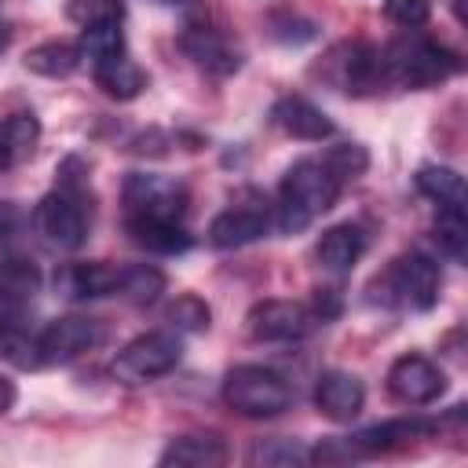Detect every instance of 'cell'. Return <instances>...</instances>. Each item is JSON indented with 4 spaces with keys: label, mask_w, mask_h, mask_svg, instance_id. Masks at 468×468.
I'll return each mask as SVG.
<instances>
[{
    "label": "cell",
    "mask_w": 468,
    "mask_h": 468,
    "mask_svg": "<svg viewBox=\"0 0 468 468\" xmlns=\"http://www.w3.org/2000/svg\"><path fill=\"white\" fill-rule=\"evenodd\" d=\"M344 183L333 176V168L322 157H300L289 165V172L278 183V205H274V223L282 234H300L307 230L322 212H329L340 197Z\"/></svg>",
    "instance_id": "6da1fadb"
},
{
    "label": "cell",
    "mask_w": 468,
    "mask_h": 468,
    "mask_svg": "<svg viewBox=\"0 0 468 468\" xmlns=\"http://www.w3.org/2000/svg\"><path fill=\"white\" fill-rule=\"evenodd\" d=\"M73 161H77V157H69V161L58 168V186H55L51 194H44L40 205L33 208V227H37V234H40L48 245L62 249V252H73V249L84 245V238H88V219H91V208L84 205L88 183H84L80 176H73Z\"/></svg>",
    "instance_id": "7a4b0ae2"
},
{
    "label": "cell",
    "mask_w": 468,
    "mask_h": 468,
    "mask_svg": "<svg viewBox=\"0 0 468 468\" xmlns=\"http://www.w3.org/2000/svg\"><path fill=\"white\" fill-rule=\"evenodd\" d=\"M80 55L91 62L95 84H99L110 99L128 102V99H135V95L146 88L143 66H139V62L128 55V48H124L121 22L84 29V37H80Z\"/></svg>",
    "instance_id": "3957f363"
},
{
    "label": "cell",
    "mask_w": 468,
    "mask_h": 468,
    "mask_svg": "<svg viewBox=\"0 0 468 468\" xmlns=\"http://www.w3.org/2000/svg\"><path fill=\"white\" fill-rule=\"evenodd\" d=\"M380 58H384L388 84H402V88H431V84L450 80L461 69V58L450 48H442L413 29H410V37L391 40L380 51Z\"/></svg>",
    "instance_id": "277c9868"
},
{
    "label": "cell",
    "mask_w": 468,
    "mask_h": 468,
    "mask_svg": "<svg viewBox=\"0 0 468 468\" xmlns=\"http://www.w3.org/2000/svg\"><path fill=\"white\" fill-rule=\"evenodd\" d=\"M223 402L238 417H278L292 406V388L282 373L267 366H234L223 380Z\"/></svg>",
    "instance_id": "5b68a950"
},
{
    "label": "cell",
    "mask_w": 468,
    "mask_h": 468,
    "mask_svg": "<svg viewBox=\"0 0 468 468\" xmlns=\"http://www.w3.org/2000/svg\"><path fill=\"white\" fill-rule=\"evenodd\" d=\"M179 336L168 333V329H154V333H143L135 340H128L117 358L110 362V373L121 380V384H150L165 373H172L179 366Z\"/></svg>",
    "instance_id": "8992f818"
},
{
    "label": "cell",
    "mask_w": 468,
    "mask_h": 468,
    "mask_svg": "<svg viewBox=\"0 0 468 468\" xmlns=\"http://www.w3.org/2000/svg\"><path fill=\"white\" fill-rule=\"evenodd\" d=\"M439 263L424 252H402L399 260H391V267L380 278L384 300L410 307V311H431L439 300Z\"/></svg>",
    "instance_id": "52a82bcc"
},
{
    "label": "cell",
    "mask_w": 468,
    "mask_h": 468,
    "mask_svg": "<svg viewBox=\"0 0 468 468\" xmlns=\"http://www.w3.org/2000/svg\"><path fill=\"white\" fill-rule=\"evenodd\" d=\"M186 186L172 176L157 172H132L124 179V212L128 219H165V223H183L186 216Z\"/></svg>",
    "instance_id": "ba28073f"
},
{
    "label": "cell",
    "mask_w": 468,
    "mask_h": 468,
    "mask_svg": "<svg viewBox=\"0 0 468 468\" xmlns=\"http://www.w3.org/2000/svg\"><path fill=\"white\" fill-rule=\"evenodd\" d=\"M249 336L252 340H267V344H292L303 340L322 318L296 300H263L249 311Z\"/></svg>",
    "instance_id": "9c48e42d"
},
{
    "label": "cell",
    "mask_w": 468,
    "mask_h": 468,
    "mask_svg": "<svg viewBox=\"0 0 468 468\" xmlns=\"http://www.w3.org/2000/svg\"><path fill=\"white\" fill-rule=\"evenodd\" d=\"M388 391L406 406H428L446 391V373L424 355H399L388 369Z\"/></svg>",
    "instance_id": "30bf717a"
},
{
    "label": "cell",
    "mask_w": 468,
    "mask_h": 468,
    "mask_svg": "<svg viewBox=\"0 0 468 468\" xmlns=\"http://www.w3.org/2000/svg\"><path fill=\"white\" fill-rule=\"evenodd\" d=\"M271 227V208L260 194H245V201L223 208L212 223H208V241L216 249H241L256 238H263Z\"/></svg>",
    "instance_id": "8fae6325"
},
{
    "label": "cell",
    "mask_w": 468,
    "mask_h": 468,
    "mask_svg": "<svg viewBox=\"0 0 468 468\" xmlns=\"http://www.w3.org/2000/svg\"><path fill=\"white\" fill-rule=\"evenodd\" d=\"M102 336L95 318H80V314H62L55 322H48L37 333V351H40V366H58L69 362L77 355H84L88 347H95Z\"/></svg>",
    "instance_id": "7c38bea8"
},
{
    "label": "cell",
    "mask_w": 468,
    "mask_h": 468,
    "mask_svg": "<svg viewBox=\"0 0 468 468\" xmlns=\"http://www.w3.org/2000/svg\"><path fill=\"white\" fill-rule=\"evenodd\" d=\"M179 48L197 69H205L212 77H230L241 66V51L230 44V37L208 22H190L179 33Z\"/></svg>",
    "instance_id": "4fadbf2b"
},
{
    "label": "cell",
    "mask_w": 468,
    "mask_h": 468,
    "mask_svg": "<svg viewBox=\"0 0 468 468\" xmlns=\"http://www.w3.org/2000/svg\"><path fill=\"white\" fill-rule=\"evenodd\" d=\"M314 406L329 417V420H355L366 406V388L355 373L344 369H325L314 384Z\"/></svg>",
    "instance_id": "5bb4252c"
},
{
    "label": "cell",
    "mask_w": 468,
    "mask_h": 468,
    "mask_svg": "<svg viewBox=\"0 0 468 468\" xmlns=\"http://www.w3.org/2000/svg\"><path fill=\"white\" fill-rule=\"evenodd\" d=\"M271 121L292 135V139H303V143H322L333 135V121L303 95H282L274 106H271Z\"/></svg>",
    "instance_id": "9a60e30c"
},
{
    "label": "cell",
    "mask_w": 468,
    "mask_h": 468,
    "mask_svg": "<svg viewBox=\"0 0 468 468\" xmlns=\"http://www.w3.org/2000/svg\"><path fill=\"white\" fill-rule=\"evenodd\" d=\"M366 249H369V234L358 223H336L318 238L314 260H318V267H325L333 274H344L366 256Z\"/></svg>",
    "instance_id": "2e32d148"
},
{
    "label": "cell",
    "mask_w": 468,
    "mask_h": 468,
    "mask_svg": "<svg viewBox=\"0 0 468 468\" xmlns=\"http://www.w3.org/2000/svg\"><path fill=\"white\" fill-rule=\"evenodd\" d=\"M121 267L110 263H73L58 274V289L69 300H95V296H117Z\"/></svg>",
    "instance_id": "e0dca14e"
},
{
    "label": "cell",
    "mask_w": 468,
    "mask_h": 468,
    "mask_svg": "<svg viewBox=\"0 0 468 468\" xmlns=\"http://www.w3.org/2000/svg\"><path fill=\"white\" fill-rule=\"evenodd\" d=\"M417 190L424 197H431L439 205V212H461L464 216V205H468V190H464V176L457 168H446V165H424L417 168L413 176Z\"/></svg>",
    "instance_id": "ac0fdd59"
},
{
    "label": "cell",
    "mask_w": 468,
    "mask_h": 468,
    "mask_svg": "<svg viewBox=\"0 0 468 468\" xmlns=\"http://www.w3.org/2000/svg\"><path fill=\"white\" fill-rule=\"evenodd\" d=\"M157 464H176V468H219V464H227V446H223V439H216V435H179V439H172V442L161 450Z\"/></svg>",
    "instance_id": "d6986e66"
},
{
    "label": "cell",
    "mask_w": 468,
    "mask_h": 468,
    "mask_svg": "<svg viewBox=\"0 0 468 468\" xmlns=\"http://www.w3.org/2000/svg\"><path fill=\"white\" fill-rule=\"evenodd\" d=\"M40 143V121L33 113H11L0 121V172L26 161Z\"/></svg>",
    "instance_id": "ffe728a7"
},
{
    "label": "cell",
    "mask_w": 468,
    "mask_h": 468,
    "mask_svg": "<svg viewBox=\"0 0 468 468\" xmlns=\"http://www.w3.org/2000/svg\"><path fill=\"white\" fill-rule=\"evenodd\" d=\"M128 234L139 249L146 252H186L190 249V234L183 230V223H165V219H128Z\"/></svg>",
    "instance_id": "44dd1931"
},
{
    "label": "cell",
    "mask_w": 468,
    "mask_h": 468,
    "mask_svg": "<svg viewBox=\"0 0 468 468\" xmlns=\"http://www.w3.org/2000/svg\"><path fill=\"white\" fill-rule=\"evenodd\" d=\"M80 44H69V40H44L37 48L26 51V69L40 73V77H69L77 66H80Z\"/></svg>",
    "instance_id": "7402d4cb"
},
{
    "label": "cell",
    "mask_w": 468,
    "mask_h": 468,
    "mask_svg": "<svg viewBox=\"0 0 468 468\" xmlns=\"http://www.w3.org/2000/svg\"><path fill=\"white\" fill-rule=\"evenodd\" d=\"M165 292V274L150 263H135V267H121V285L117 296H124L128 303H154Z\"/></svg>",
    "instance_id": "603a6c76"
},
{
    "label": "cell",
    "mask_w": 468,
    "mask_h": 468,
    "mask_svg": "<svg viewBox=\"0 0 468 468\" xmlns=\"http://www.w3.org/2000/svg\"><path fill=\"white\" fill-rule=\"evenodd\" d=\"M0 358L18 366V369H37L40 366V351H37V336H29L26 329H18L15 322L0 325Z\"/></svg>",
    "instance_id": "cb8c5ba5"
},
{
    "label": "cell",
    "mask_w": 468,
    "mask_h": 468,
    "mask_svg": "<svg viewBox=\"0 0 468 468\" xmlns=\"http://www.w3.org/2000/svg\"><path fill=\"white\" fill-rule=\"evenodd\" d=\"M66 15H69L80 29L110 26V22H121V18H124V0H69Z\"/></svg>",
    "instance_id": "d4e9b609"
},
{
    "label": "cell",
    "mask_w": 468,
    "mask_h": 468,
    "mask_svg": "<svg viewBox=\"0 0 468 468\" xmlns=\"http://www.w3.org/2000/svg\"><path fill=\"white\" fill-rule=\"evenodd\" d=\"M322 161L333 168V176H336L340 183H351V179H358V176L369 168V154H366V146H358V143L329 146V150L322 154Z\"/></svg>",
    "instance_id": "484cf974"
},
{
    "label": "cell",
    "mask_w": 468,
    "mask_h": 468,
    "mask_svg": "<svg viewBox=\"0 0 468 468\" xmlns=\"http://www.w3.org/2000/svg\"><path fill=\"white\" fill-rule=\"evenodd\" d=\"M208 318H212V311H208V303L201 300V296H179L172 307H168V322H172V329H179V333H201V329H208Z\"/></svg>",
    "instance_id": "4316f807"
},
{
    "label": "cell",
    "mask_w": 468,
    "mask_h": 468,
    "mask_svg": "<svg viewBox=\"0 0 468 468\" xmlns=\"http://www.w3.org/2000/svg\"><path fill=\"white\" fill-rule=\"evenodd\" d=\"M464 230H468V227H464V216H461V212H439L435 238H439V245H442L453 260H464V241H468Z\"/></svg>",
    "instance_id": "83f0119b"
},
{
    "label": "cell",
    "mask_w": 468,
    "mask_h": 468,
    "mask_svg": "<svg viewBox=\"0 0 468 468\" xmlns=\"http://www.w3.org/2000/svg\"><path fill=\"white\" fill-rule=\"evenodd\" d=\"M384 15L402 29H417L428 22L431 0H384Z\"/></svg>",
    "instance_id": "f1b7e54d"
},
{
    "label": "cell",
    "mask_w": 468,
    "mask_h": 468,
    "mask_svg": "<svg viewBox=\"0 0 468 468\" xmlns=\"http://www.w3.org/2000/svg\"><path fill=\"white\" fill-rule=\"evenodd\" d=\"M252 461L260 464H296V461H311L307 450H300L296 442H267V446H256L252 450Z\"/></svg>",
    "instance_id": "f546056e"
},
{
    "label": "cell",
    "mask_w": 468,
    "mask_h": 468,
    "mask_svg": "<svg viewBox=\"0 0 468 468\" xmlns=\"http://www.w3.org/2000/svg\"><path fill=\"white\" fill-rule=\"evenodd\" d=\"M271 26H282V29H274V37H278V40H285V44H303V40H311V37L296 33V26H307V22H303V18H296V15H274V18H271Z\"/></svg>",
    "instance_id": "4dcf8cb0"
},
{
    "label": "cell",
    "mask_w": 468,
    "mask_h": 468,
    "mask_svg": "<svg viewBox=\"0 0 468 468\" xmlns=\"http://www.w3.org/2000/svg\"><path fill=\"white\" fill-rule=\"evenodd\" d=\"M15 399H18V388H15V380L0 373V413H7V410L15 406Z\"/></svg>",
    "instance_id": "1f68e13d"
},
{
    "label": "cell",
    "mask_w": 468,
    "mask_h": 468,
    "mask_svg": "<svg viewBox=\"0 0 468 468\" xmlns=\"http://www.w3.org/2000/svg\"><path fill=\"white\" fill-rule=\"evenodd\" d=\"M7 227H11V208H7V205H0V234H4Z\"/></svg>",
    "instance_id": "d6a6232c"
},
{
    "label": "cell",
    "mask_w": 468,
    "mask_h": 468,
    "mask_svg": "<svg viewBox=\"0 0 468 468\" xmlns=\"http://www.w3.org/2000/svg\"><path fill=\"white\" fill-rule=\"evenodd\" d=\"M7 40H11V29H7V26H4V22H0V51H4V48H7Z\"/></svg>",
    "instance_id": "836d02e7"
},
{
    "label": "cell",
    "mask_w": 468,
    "mask_h": 468,
    "mask_svg": "<svg viewBox=\"0 0 468 468\" xmlns=\"http://www.w3.org/2000/svg\"><path fill=\"white\" fill-rule=\"evenodd\" d=\"M154 4H161V7H176V4H186V0H154Z\"/></svg>",
    "instance_id": "e575fe53"
}]
</instances>
